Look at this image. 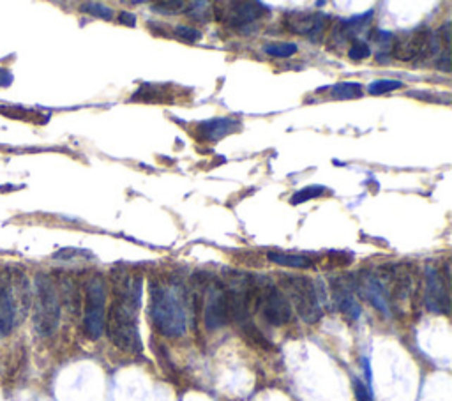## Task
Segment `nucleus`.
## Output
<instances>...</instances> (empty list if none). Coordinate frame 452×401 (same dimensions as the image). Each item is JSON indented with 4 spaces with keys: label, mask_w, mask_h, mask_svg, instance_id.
<instances>
[{
    "label": "nucleus",
    "mask_w": 452,
    "mask_h": 401,
    "mask_svg": "<svg viewBox=\"0 0 452 401\" xmlns=\"http://www.w3.org/2000/svg\"><path fill=\"white\" fill-rule=\"evenodd\" d=\"M349 55L352 61H364V58H370L371 57L370 44L363 39H353Z\"/></svg>",
    "instance_id": "obj_23"
},
{
    "label": "nucleus",
    "mask_w": 452,
    "mask_h": 401,
    "mask_svg": "<svg viewBox=\"0 0 452 401\" xmlns=\"http://www.w3.org/2000/svg\"><path fill=\"white\" fill-rule=\"evenodd\" d=\"M151 319L158 333L179 338L187 329V302L180 285L173 281H152Z\"/></svg>",
    "instance_id": "obj_2"
},
{
    "label": "nucleus",
    "mask_w": 452,
    "mask_h": 401,
    "mask_svg": "<svg viewBox=\"0 0 452 401\" xmlns=\"http://www.w3.org/2000/svg\"><path fill=\"white\" fill-rule=\"evenodd\" d=\"M272 264L283 265V267H294V269H308L313 267V260L308 254H297V253H283V251H269L267 253Z\"/></svg>",
    "instance_id": "obj_16"
},
{
    "label": "nucleus",
    "mask_w": 452,
    "mask_h": 401,
    "mask_svg": "<svg viewBox=\"0 0 452 401\" xmlns=\"http://www.w3.org/2000/svg\"><path fill=\"white\" fill-rule=\"evenodd\" d=\"M327 193H329V190H327V187H323V186H308V187H302V190L295 191V193L291 195L290 204H291V205L304 204V202L313 200V198L323 197V195H327Z\"/></svg>",
    "instance_id": "obj_18"
},
{
    "label": "nucleus",
    "mask_w": 452,
    "mask_h": 401,
    "mask_svg": "<svg viewBox=\"0 0 452 401\" xmlns=\"http://www.w3.org/2000/svg\"><path fill=\"white\" fill-rule=\"evenodd\" d=\"M173 32H175V36L179 37V39L187 41V43H194V41H198L201 37L200 30L189 25H177Z\"/></svg>",
    "instance_id": "obj_24"
},
{
    "label": "nucleus",
    "mask_w": 452,
    "mask_h": 401,
    "mask_svg": "<svg viewBox=\"0 0 452 401\" xmlns=\"http://www.w3.org/2000/svg\"><path fill=\"white\" fill-rule=\"evenodd\" d=\"M187 6L189 4H187V2H182V0H172V2L163 0V2H156V4L152 6V9L158 13H163V15H177V13L186 11Z\"/></svg>",
    "instance_id": "obj_22"
},
{
    "label": "nucleus",
    "mask_w": 452,
    "mask_h": 401,
    "mask_svg": "<svg viewBox=\"0 0 452 401\" xmlns=\"http://www.w3.org/2000/svg\"><path fill=\"white\" fill-rule=\"evenodd\" d=\"M332 295L337 309L343 313L349 320H357L360 316V304L353 294L352 285L346 283L345 280L332 281Z\"/></svg>",
    "instance_id": "obj_14"
},
{
    "label": "nucleus",
    "mask_w": 452,
    "mask_h": 401,
    "mask_svg": "<svg viewBox=\"0 0 452 401\" xmlns=\"http://www.w3.org/2000/svg\"><path fill=\"white\" fill-rule=\"evenodd\" d=\"M140 276H123L115 283V299L104 322V331L117 348L127 354H140L142 338L138 331V309L142 304Z\"/></svg>",
    "instance_id": "obj_1"
},
{
    "label": "nucleus",
    "mask_w": 452,
    "mask_h": 401,
    "mask_svg": "<svg viewBox=\"0 0 452 401\" xmlns=\"http://www.w3.org/2000/svg\"><path fill=\"white\" fill-rule=\"evenodd\" d=\"M424 302L429 311L438 315H447L451 308L448 297V278L444 276L434 267L426 269V287H424Z\"/></svg>",
    "instance_id": "obj_9"
},
{
    "label": "nucleus",
    "mask_w": 452,
    "mask_h": 401,
    "mask_svg": "<svg viewBox=\"0 0 452 401\" xmlns=\"http://www.w3.org/2000/svg\"><path fill=\"white\" fill-rule=\"evenodd\" d=\"M363 96V85L357 82H341L330 87L332 99H359Z\"/></svg>",
    "instance_id": "obj_17"
},
{
    "label": "nucleus",
    "mask_w": 452,
    "mask_h": 401,
    "mask_svg": "<svg viewBox=\"0 0 452 401\" xmlns=\"http://www.w3.org/2000/svg\"><path fill=\"white\" fill-rule=\"evenodd\" d=\"M357 288L363 292L364 297L375 306L380 313H384L385 316L392 315V304L391 297H389V292L385 288L384 281H382L380 274L375 273H364L363 276L357 281Z\"/></svg>",
    "instance_id": "obj_12"
},
{
    "label": "nucleus",
    "mask_w": 452,
    "mask_h": 401,
    "mask_svg": "<svg viewBox=\"0 0 452 401\" xmlns=\"http://www.w3.org/2000/svg\"><path fill=\"white\" fill-rule=\"evenodd\" d=\"M391 51L392 57L403 62H415L438 55L437 64L444 71L451 69V48L441 47L440 36L427 27H417L410 32L394 37Z\"/></svg>",
    "instance_id": "obj_3"
},
{
    "label": "nucleus",
    "mask_w": 452,
    "mask_h": 401,
    "mask_svg": "<svg viewBox=\"0 0 452 401\" xmlns=\"http://www.w3.org/2000/svg\"><path fill=\"white\" fill-rule=\"evenodd\" d=\"M283 290H287L288 301L297 309V315L306 323H315L322 319V306H320L318 290L311 278L308 276H287L281 278Z\"/></svg>",
    "instance_id": "obj_7"
},
{
    "label": "nucleus",
    "mask_w": 452,
    "mask_h": 401,
    "mask_svg": "<svg viewBox=\"0 0 452 401\" xmlns=\"http://www.w3.org/2000/svg\"><path fill=\"white\" fill-rule=\"evenodd\" d=\"M82 11L89 13V15L96 16V18L106 20V22L113 20V9H110L104 4H99V2H85V4H82Z\"/></svg>",
    "instance_id": "obj_21"
},
{
    "label": "nucleus",
    "mask_w": 452,
    "mask_h": 401,
    "mask_svg": "<svg viewBox=\"0 0 452 401\" xmlns=\"http://www.w3.org/2000/svg\"><path fill=\"white\" fill-rule=\"evenodd\" d=\"M29 283L23 274L0 271V338L11 334L18 316H23L29 308Z\"/></svg>",
    "instance_id": "obj_4"
},
{
    "label": "nucleus",
    "mask_w": 452,
    "mask_h": 401,
    "mask_svg": "<svg viewBox=\"0 0 452 401\" xmlns=\"http://www.w3.org/2000/svg\"><path fill=\"white\" fill-rule=\"evenodd\" d=\"M106 322V287L101 276H92L85 287V313L83 329L90 340H99Z\"/></svg>",
    "instance_id": "obj_8"
},
{
    "label": "nucleus",
    "mask_w": 452,
    "mask_h": 401,
    "mask_svg": "<svg viewBox=\"0 0 452 401\" xmlns=\"http://www.w3.org/2000/svg\"><path fill=\"white\" fill-rule=\"evenodd\" d=\"M61 323V299L55 283L46 274L36 278L34 327L41 336H51Z\"/></svg>",
    "instance_id": "obj_5"
},
{
    "label": "nucleus",
    "mask_w": 452,
    "mask_h": 401,
    "mask_svg": "<svg viewBox=\"0 0 452 401\" xmlns=\"http://www.w3.org/2000/svg\"><path fill=\"white\" fill-rule=\"evenodd\" d=\"M401 87L403 83L396 82V80H375V82H371L370 87H368V92H370L371 96H382V94H389L392 92V90L401 89Z\"/></svg>",
    "instance_id": "obj_20"
},
{
    "label": "nucleus",
    "mask_w": 452,
    "mask_h": 401,
    "mask_svg": "<svg viewBox=\"0 0 452 401\" xmlns=\"http://www.w3.org/2000/svg\"><path fill=\"white\" fill-rule=\"evenodd\" d=\"M241 128V122L234 121V118H211V121H203L196 125L198 138L207 142H218L221 138L228 137L232 132H235Z\"/></svg>",
    "instance_id": "obj_15"
},
{
    "label": "nucleus",
    "mask_w": 452,
    "mask_h": 401,
    "mask_svg": "<svg viewBox=\"0 0 452 401\" xmlns=\"http://www.w3.org/2000/svg\"><path fill=\"white\" fill-rule=\"evenodd\" d=\"M353 390H356L357 401H373V394H371L370 385L359 378H353Z\"/></svg>",
    "instance_id": "obj_25"
},
{
    "label": "nucleus",
    "mask_w": 452,
    "mask_h": 401,
    "mask_svg": "<svg viewBox=\"0 0 452 401\" xmlns=\"http://www.w3.org/2000/svg\"><path fill=\"white\" fill-rule=\"evenodd\" d=\"M269 13L270 9L262 2H232V4H228V9H225L226 23L237 27V29L253 25Z\"/></svg>",
    "instance_id": "obj_13"
},
{
    "label": "nucleus",
    "mask_w": 452,
    "mask_h": 401,
    "mask_svg": "<svg viewBox=\"0 0 452 401\" xmlns=\"http://www.w3.org/2000/svg\"><path fill=\"white\" fill-rule=\"evenodd\" d=\"M263 51H265L267 55H270V57H277V58H288L291 57V55H295L299 51L297 44L294 43H281V41H277V43H269L263 47Z\"/></svg>",
    "instance_id": "obj_19"
},
{
    "label": "nucleus",
    "mask_w": 452,
    "mask_h": 401,
    "mask_svg": "<svg viewBox=\"0 0 452 401\" xmlns=\"http://www.w3.org/2000/svg\"><path fill=\"white\" fill-rule=\"evenodd\" d=\"M251 302L270 326H284L291 319V304L287 295L269 280H251Z\"/></svg>",
    "instance_id": "obj_6"
},
{
    "label": "nucleus",
    "mask_w": 452,
    "mask_h": 401,
    "mask_svg": "<svg viewBox=\"0 0 452 401\" xmlns=\"http://www.w3.org/2000/svg\"><path fill=\"white\" fill-rule=\"evenodd\" d=\"M119 22L123 23V25H130V27H134L137 25V18H134L133 13L130 11H123L119 15Z\"/></svg>",
    "instance_id": "obj_26"
},
{
    "label": "nucleus",
    "mask_w": 452,
    "mask_h": 401,
    "mask_svg": "<svg viewBox=\"0 0 452 401\" xmlns=\"http://www.w3.org/2000/svg\"><path fill=\"white\" fill-rule=\"evenodd\" d=\"M205 326L208 331L221 329L222 326L230 322V304H228V294L222 285L214 283L208 288L207 299H205Z\"/></svg>",
    "instance_id": "obj_10"
},
{
    "label": "nucleus",
    "mask_w": 452,
    "mask_h": 401,
    "mask_svg": "<svg viewBox=\"0 0 452 401\" xmlns=\"http://www.w3.org/2000/svg\"><path fill=\"white\" fill-rule=\"evenodd\" d=\"M13 83V75L8 69L0 68V87H9Z\"/></svg>",
    "instance_id": "obj_27"
},
{
    "label": "nucleus",
    "mask_w": 452,
    "mask_h": 401,
    "mask_svg": "<svg viewBox=\"0 0 452 401\" xmlns=\"http://www.w3.org/2000/svg\"><path fill=\"white\" fill-rule=\"evenodd\" d=\"M329 16L323 13L311 11H291L284 16V27L290 32L306 37H316L325 30Z\"/></svg>",
    "instance_id": "obj_11"
}]
</instances>
